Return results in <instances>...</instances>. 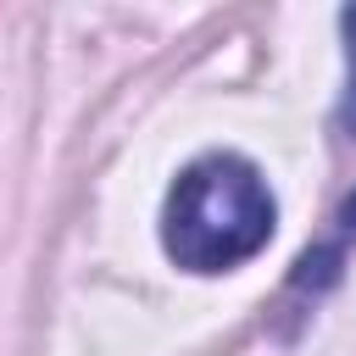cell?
<instances>
[{
	"mask_svg": "<svg viewBox=\"0 0 356 356\" xmlns=\"http://www.w3.org/2000/svg\"><path fill=\"white\" fill-rule=\"evenodd\" d=\"M267 178L228 150H211L178 172L161 211V245L189 273H228L273 239Z\"/></svg>",
	"mask_w": 356,
	"mask_h": 356,
	"instance_id": "1",
	"label": "cell"
},
{
	"mask_svg": "<svg viewBox=\"0 0 356 356\" xmlns=\"http://www.w3.org/2000/svg\"><path fill=\"white\" fill-rule=\"evenodd\" d=\"M345 44H350V83H345V106H339V128L356 139V6L345 11Z\"/></svg>",
	"mask_w": 356,
	"mask_h": 356,
	"instance_id": "2",
	"label": "cell"
}]
</instances>
